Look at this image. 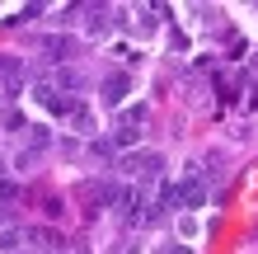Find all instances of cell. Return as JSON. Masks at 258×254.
Instances as JSON below:
<instances>
[{
	"instance_id": "cell-1",
	"label": "cell",
	"mask_w": 258,
	"mask_h": 254,
	"mask_svg": "<svg viewBox=\"0 0 258 254\" xmlns=\"http://www.w3.org/2000/svg\"><path fill=\"white\" fill-rule=\"evenodd\" d=\"M33 99H38V104H42V109H47L52 118H61V123L80 127V132H89V127H94V113H89V109H85V104L75 99V94H61V89H56V85H47V80H42V85L33 89Z\"/></svg>"
},
{
	"instance_id": "cell-2",
	"label": "cell",
	"mask_w": 258,
	"mask_h": 254,
	"mask_svg": "<svg viewBox=\"0 0 258 254\" xmlns=\"http://www.w3.org/2000/svg\"><path fill=\"white\" fill-rule=\"evenodd\" d=\"M117 170H122L132 184H150V179H160L164 156H160V151H127L122 160H117Z\"/></svg>"
},
{
	"instance_id": "cell-3",
	"label": "cell",
	"mask_w": 258,
	"mask_h": 254,
	"mask_svg": "<svg viewBox=\"0 0 258 254\" xmlns=\"http://www.w3.org/2000/svg\"><path fill=\"white\" fill-rule=\"evenodd\" d=\"M127 94H132V76H127V71H113V76L99 80V104H103V109H122Z\"/></svg>"
},
{
	"instance_id": "cell-4",
	"label": "cell",
	"mask_w": 258,
	"mask_h": 254,
	"mask_svg": "<svg viewBox=\"0 0 258 254\" xmlns=\"http://www.w3.org/2000/svg\"><path fill=\"white\" fill-rule=\"evenodd\" d=\"M42 52H47L52 62H75V52H80V42H75L71 33H47V38H42Z\"/></svg>"
},
{
	"instance_id": "cell-5",
	"label": "cell",
	"mask_w": 258,
	"mask_h": 254,
	"mask_svg": "<svg viewBox=\"0 0 258 254\" xmlns=\"http://www.w3.org/2000/svg\"><path fill=\"white\" fill-rule=\"evenodd\" d=\"M141 123H146V109L122 113V118H117V127H113V141H117V146H132L136 137H141Z\"/></svg>"
},
{
	"instance_id": "cell-6",
	"label": "cell",
	"mask_w": 258,
	"mask_h": 254,
	"mask_svg": "<svg viewBox=\"0 0 258 254\" xmlns=\"http://www.w3.org/2000/svg\"><path fill=\"white\" fill-rule=\"evenodd\" d=\"M80 198L94 202V212H103V207L117 198V188H113V184H94V179H89V184H80Z\"/></svg>"
},
{
	"instance_id": "cell-7",
	"label": "cell",
	"mask_w": 258,
	"mask_h": 254,
	"mask_svg": "<svg viewBox=\"0 0 258 254\" xmlns=\"http://www.w3.org/2000/svg\"><path fill=\"white\" fill-rule=\"evenodd\" d=\"M85 14H89V33H108V10L103 5H89Z\"/></svg>"
},
{
	"instance_id": "cell-8",
	"label": "cell",
	"mask_w": 258,
	"mask_h": 254,
	"mask_svg": "<svg viewBox=\"0 0 258 254\" xmlns=\"http://www.w3.org/2000/svg\"><path fill=\"white\" fill-rule=\"evenodd\" d=\"M24 76V62L19 57H0V80H19Z\"/></svg>"
},
{
	"instance_id": "cell-9",
	"label": "cell",
	"mask_w": 258,
	"mask_h": 254,
	"mask_svg": "<svg viewBox=\"0 0 258 254\" xmlns=\"http://www.w3.org/2000/svg\"><path fill=\"white\" fill-rule=\"evenodd\" d=\"M19 240H24L19 231H5V235H0V249H10V254H14V249H19Z\"/></svg>"
},
{
	"instance_id": "cell-10",
	"label": "cell",
	"mask_w": 258,
	"mask_h": 254,
	"mask_svg": "<svg viewBox=\"0 0 258 254\" xmlns=\"http://www.w3.org/2000/svg\"><path fill=\"white\" fill-rule=\"evenodd\" d=\"M28 19H38V5H28V10H19V14H14L10 24H28Z\"/></svg>"
}]
</instances>
